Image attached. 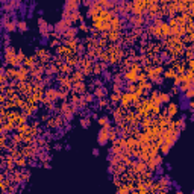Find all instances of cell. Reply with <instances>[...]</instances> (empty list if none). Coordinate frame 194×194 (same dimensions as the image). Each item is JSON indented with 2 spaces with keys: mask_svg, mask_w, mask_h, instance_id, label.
Returning <instances> with one entry per match:
<instances>
[{
  "mask_svg": "<svg viewBox=\"0 0 194 194\" xmlns=\"http://www.w3.org/2000/svg\"><path fill=\"white\" fill-rule=\"evenodd\" d=\"M112 129V126L109 124V126H106V127H102L100 130H99V134H97V143L100 144V146H106L108 143H109V130Z\"/></svg>",
  "mask_w": 194,
  "mask_h": 194,
  "instance_id": "6da1fadb",
  "label": "cell"
},
{
  "mask_svg": "<svg viewBox=\"0 0 194 194\" xmlns=\"http://www.w3.org/2000/svg\"><path fill=\"white\" fill-rule=\"evenodd\" d=\"M138 97L134 94V93H123L121 94V108H129L130 106V103H134L135 100H137Z\"/></svg>",
  "mask_w": 194,
  "mask_h": 194,
  "instance_id": "7a4b0ae2",
  "label": "cell"
},
{
  "mask_svg": "<svg viewBox=\"0 0 194 194\" xmlns=\"http://www.w3.org/2000/svg\"><path fill=\"white\" fill-rule=\"evenodd\" d=\"M80 2L78 0H67L65 3H64V8H62V12H75V11H79V8H80Z\"/></svg>",
  "mask_w": 194,
  "mask_h": 194,
  "instance_id": "3957f363",
  "label": "cell"
},
{
  "mask_svg": "<svg viewBox=\"0 0 194 194\" xmlns=\"http://www.w3.org/2000/svg\"><path fill=\"white\" fill-rule=\"evenodd\" d=\"M53 27H55V32H56V34L64 35V34H65V32L71 27V24H70L68 21H65V20H59V21H58Z\"/></svg>",
  "mask_w": 194,
  "mask_h": 194,
  "instance_id": "277c9868",
  "label": "cell"
},
{
  "mask_svg": "<svg viewBox=\"0 0 194 194\" xmlns=\"http://www.w3.org/2000/svg\"><path fill=\"white\" fill-rule=\"evenodd\" d=\"M129 23L132 24V26H135V27H141L144 23H146V18L144 17H141V15H129Z\"/></svg>",
  "mask_w": 194,
  "mask_h": 194,
  "instance_id": "5b68a950",
  "label": "cell"
},
{
  "mask_svg": "<svg viewBox=\"0 0 194 194\" xmlns=\"http://www.w3.org/2000/svg\"><path fill=\"white\" fill-rule=\"evenodd\" d=\"M17 24H18L17 17H15V15H11V20H9L6 24H3V27H5L6 32H14V31H18V29H17Z\"/></svg>",
  "mask_w": 194,
  "mask_h": 194,
  "instance_id": "8992f818",
  "label": "cell"
},
{
  "mask_svg": "<svg viewBox=\"0 0 194 194\" xmlns=\"http://www.w3.org/2000/svg\"><path fill=\"white\" fill-rule=\"evenodd\" d=\"M179 112V106H178V103H173V102H170L168 105H167V109H165V115L168 117V118H173V117L176 115Z\"/></svg>",
  "mask_w": 194,
  "mask_h": 194,
  "instance_id": "52a82bcc",
  "label": "cell"
},
{
  "mask_svg": "<svg viewBox=\"0 0 194 194\" xmlns=\"http://www.w3.org/2000/svg\"><path fill=\"white\" fill-rule=\"evenodd\" d=\"M138 71H135V70H129V71H126L124 73V79L129 82V83H135V82H138Z\"/></svg>",
  "mask_w": 194,
  "mask_h": 194,
  "instance_id": "ba28073f",
  "label": "cell"
},
{
  "mask_svg": "<svg viewBox=\"0 0 194 194\" xmlns=\"http://www.w3.org/2000/svg\"><path fill=\"white\" fill-rule=\"evenodd\" d=\"M29 71H31V70L26 68L24 65L20 67V68H18V73H17V80H18V82H24V80L27 79V76H29Z\"/></svg>",
  "mask_w": 194,
  "mask_h": 194,
  "instance_id": "9c48e42d",
  "label": "cell"
},
{
  "mask_svg": "<svg viewBox=\"0 0 194 194\" xmlns=\"http://www.w3.org/2000/svg\"><path fill=\"white\" fill-rule=\"evenodd\" d=\"M106 96H108V90H106V86H99V88H96V91H94V97H97V99H106Z\"/></svg>",
  "mask_w": 194,
  "mask_h": 194,
  "instance_id": "30bf717a",
  "label": "cell"
},
{
  "mask_svg": "<svg viewBox=\"0 0 194 194\" xmlns=\"http://www.w3.org/2000/svg\"><path fill=\"white\" fill-rule=\"evenodd\" d=\"M78 32H79V27H75V26H71L65 34H64V38L65 39H75L76 38V35H78Z\"/></svg>",
  "mask_w": 194,
  "mask_h": 194,
  "instance_id": "8fae6325",
  "label": "cell"
},
{
  "mask_svg": "<svg viewBox=\"0 0 194 194\" xmlns=\"http://www.w3.org/2000/svg\"><path fill=\"white\" fill-rule=\"evenodd\" d=\"M178 76V71H176V68H168V70H165L164 71V75H162V78L164 79H174Z\"/></svg>",
  "mask_w": 194,
  "mask_h": 194,
  "instance_id": "7c38bea8",
  "label": "cell"
},
{
  "mask_svg": "<svg viewBox=\"0 0 194 194\" xmlns=\"http://www.w3.org/2000/svg\"><path fill=\"white\" fill-rule=\"evenodd\" d=\"M17 29H18V32H26V31H29V26H27V21H26L24 18H21V20H18V24H17Z\"/></svg>",
  "mask_w": 194,
  "mask_h": 194,
  "instance_id": "4fadbf2b",
  "label": "cell"
},
{
  "mask_svg": "<svg viewBox=\"0 0 194 194\" xmlns=\"http://www.w3.org/2000/svg\"><path fill=\"white\" fill-rule=\"evenodd\" d=\"M137 191H138L140 194H149V193H150V188H149L144 182H140V184H138V187H137Z\"/></svg>",
  "mask_w": 194,
  "mask_h": 194,
  "instance_id": "5bb4252c",
  "label": "cell"
},
{
  "mask_svg": "<svg viewBox=\"0 0 194 194\" xmlns=\"http://www.w3.org/2000/svg\"><path fill=\"white\" fill-rule=\"evenodd\" d=\"M73 91L75 93H83V91H86V86L83 82H76V83H73Z\"/></svg>",
  "mask_w": 194,
  "mask_h": 194,
  "instance_id": "9a60e30c",
  "label": "cell"
},
{
  "mask_svg": "<svg viewBox=\"0 0 194 194\" xmlns=\"http://www.w3.org/2000/svg\"><path fill=\"white\" fill-rule=\"evenodd\" d=\"M105 38H108L109 41H117L120 38V32H115V31H109L105 34Z\"/></svg>",
  "mask_w": 194,
  "mask_h": 194,
  "instance_id": "2e32d148",
  "label": "cell"
},
{
  "mask_svg": "<svg viewBox=\"0 0 194 194\" xmlns=\"http://www.w3.org/2000/svg\"><path fill=\"white\" fill-rule=\"evenodd\" d=\"M97 123H99L102 127H106V126H109V124H111V123H109V117H108V115L99 117V118H97Z\"/></svg>",
  "mask_w": 194,
  "mask_h": 194,
  "instance_id": "e0dca14e",
  "label": "cell"
},
{
  "mask_svg": "<svg viewBox=\"0 0 194 194\" xmlns=\"http://www.w3.org/2000/svg\"><path fill=\"white\" fill-rule=\"evenodd\" d=\"M159 99H161V103H170V99H171V94L170 93H159Z\"/></svg>",
  "mask_w": 194,
  "mask_h": 194,
  "instance_id": "ac0fdd59",
  "label": "cell"
},
{
  "mask_svg": "<svg viewBox=\"0 0 194 194\" xmlns=\"http://www.w3.org/2000/svg\"><path fill=\"white\" fill-rule=\"evenodd\" d=\"M71 82L73 83H76V82H82V79H83V73L82 71H75L73 75H71Z\"/></svg>",
  "mask_w": 194,
  "mask_h": 194,
  "instance_id": "d6986e66",
  "label": "cell"
},
{
  "mask_svg": "<svg viewBox=\"0 0 194 194\" xmlns=\"http://www.w3.org/2000/svg\"><path fill=\"white\" fill-rule=\"evenodd\" d=\"M17 73H18V68H14V67H9L8 70H6V76L8 78H14V79H17Z\"/></svg>",
  "mask_w": 194,
  "mask_h": 194,
  "instance_id": "ffe728a7",
  "label": "cell"
},
{
  "mask_svg": "<svg viewBox=\"0 0 194 194\" xmlns=\"http://www.w3.org/2000/svg\"><path fill=\"white\" fill-rule=\"evenodd\" d=\"M103 68H105L103 64H94V67H93V73H94V75H102Z\"/></svg>",
  "mask_w": 194,
  "mask_h": 194,
  "instance_id": "44dd1931",
  "label": "cell"
},
{
  "mask_svg": "<svg viewBox=\"0 0 194 194\" xmlns=\"http://www.w3.org/2000/svg\"><path fill=\"white\" fill-rule=\"evenodd\" d=\"M91 124V117H82L80 118V126L82 127H90Z\"/></svg>",
  "mask_w": 194,
  "mask_h": 194,
  "instance_id": "7402d4cb",
  "label": "cell"
},
{
  "mask_svg": "<svg viewBox=\"0 0 194 194\" xmlns=\"http://www.w3.org/2000/svg\"><path fill=\"white\" fill-rule=\"evenodd\" d=\"M109 97H111L109 100H111L112 103H118V102H121V94H120V93H112Z\"/></svg>",
  "mask_w": 194,
  "mask_h": 194,
  "instance_id": "603a6c76",
  "label": "cell"
},
{
  "mask_svg": "<svg viewBox=\"0 0 194 194\" xmlns=\"http://www.w3.org/2000/svg\"><path fill=\"white\" fill-rule=\"evenodd\" d=\"M130 191L127 190V187H126V184H121V185H118V188H117V194H129Z\"/></svg>",
  "mask_w": 194,
  "mask_h": 194,
  "instance_id": "cb8c5ba5",
  "label": "cell"
},
{
  "mask_svg": "<svg viewBox=\"0 0 194 194\" xmlns=\"http://www.w3.org/2000/svg\"><path fill=\"white\" fill-rule=\"evenodd\" d=\"M184 96H185L187 100H194V86L193 88H190L187 93H184Z\"/></svg>",
  "mask_w": 194,
  "mask_h": 194,
  "instance_id": "d4e9b609",
  "label": "cell"
},
{
  "mask_svg": "<svg viewBox=\"0 0 194 194\" xmlns=\"http://www.w3.org/2000/svg\"><path fill=\"white\" fill-rule=\"evenodd\" d=\"M47 75H55V73H58L59 71V68L56 67V65H47Z\"/></svg>",
  "mask_w": 194,
  "mask_h": 194,
  "instance_id": "484cf974",
  "label": "cell"
},
{
  "mask_svg": "<svg viewBox=\"0 0 194 194\" xmlns=\"http://www.w3.org/2000/svg\"><path fill=\"white\" fill-rule=\"evenodd\" d=\"M159 149H161V152H162V155H167V153L170 152V149H171V147H170L168 144H165V143H162V144L159 146Z\"/></svg>",
  "mask_w": 194,
  "mask_h": 194,
  "instance_id": "4316f807",
  "label": "cell"
},
{
  "mask_svg": "<svg viewBox=\"0 0 194 194\" xmlns=\"http://www.w3.org/2000/svg\"><path fill=\"white\" fill-rule=\"evenodd\" d=\"M153 161L156 162V165H162V162H164V156L156 155V156H153Z\"/></svg>",
  "mask_w": 194,
  "mask_h": 194,
  "instance_id": "83f0119b",
  "label": "cell"
},
{
  "mask_svg": "<svg viewBox=\"0 0 194 194\" xmlns=\"http://www.w3.org/2000/svg\"><path fill=\"white\" fill-rule=\"evenodd\" d=\"M46 26H49V23L42 18V17H39L38 18V29H41V27H46Z\"/></svg>",
  "mask_w": 194,
  "mask_h": 194,
  "instance_id": "f1b7e54d",
  "label": "cell"
},
{
  "mask_svg": "<svg viewBox=\"0 0 194 194\" xmlns=\"http://www.w3.org/2000/svg\"><path fill=\"white\" fill-rule=\"evenodd\" d=\"M79 31H82V32H88V31H90V29H88V26L85 24V21H83V20L80 21V26H79Z\"/></svg>",
  "mask_w": 194,
  "mask_h": 194,
  "instance_id": "f546056e",
  "label": "cell"
},
{
  "mask_svg": "<svg viewBox=\"0 0 194 194\" xmlns=\"http://www.w3.org/2000/svg\"><path fill=\"white\" fill-rule=\"evenodd\" d=\"M15 164L20 165V167H24V165H26V159H24V158H18V159L15 161Z\"/></svg>",
  "mask_w": 194,
  "mask_h": 194,
  "instance_id": "4dcf8cb0",
  "label": "cell"
},
{
  "mask_svg": "<svg viewBox=\"0 0 194 194\" xmlns=\"http://www.w3.org/2000/svg\"><path fill=\"white\" fill-rule=\"evenodd\" d=\"M47 42H49V38H47V37H42V38L39 39V44H41V46H44V44H47Z\"/></svg>",
  "mask_w": 194,
  "mask_h": 194,
  "instance_id": "1f68e13d",
  "label": "cell"
},
{
  "mask_svg": "<svg viewBox=\"0 0 194 194\" xmlns=\"http://www.w3.org/2000/svg\"><path fill=\"white\" fill-rule=\"evenodd\" d=\"M155 171H156V173H159V174H164V168H162L161 165H158V168H156Z\"/></svg>",
  "mask_w": 194,
  "mask_h": 194,
  "instance_id": "d6a6232c",
  "label": "cell"
},
{
  "mask_svg": "<svg viewBox=\"0 0 194 194\" xmlns=\"http://www.w3.org/2000/svg\"><path fill=\"white\" fill-rule=\"evenodd\" d=\"M59 44V41L58 39H53V41H50V47H55V46H58Z\"/></svg>",
  "mask_w": 194,
  "mask_h": 194,
  "instance_id": "836d02e7",
  "label": "cell"
},
{
  "mask_svg": "<svg viewBox=\"0 0 194 194\" xmlns=\"http://www.w3.org/2000/svg\"><path fill=\"white\" fill-rule=\"evenodd\" d=\"M191 112H194V100H190V108H188Z\"/></svg>",
  "mask_w": 194,
  "mask_h": 194,
  "instance_id": "e575fe53",
  "label": "cell"
},
{
  "mask_svg": "<svg viewBox=\"0 0 194 194\" xmlns=\"http://www.w3.org/2000/svg\"><path fill=\"white\" fill-rule=\"evenodd\" d=\"M93 155L99 156V155H100V150H99V149H93Z\"/></svg>",
  "mask_w": 194,
  "mask_h": 194,
  "instance_id": "d590c367",
  "label": "cell"
},
{
  "mask_svg": "<svg viewBox=\"0 0 194 194\" xmlns=\"http://www.w3.org/2000/svg\"><path fill=\"white\" fill-rule=\"evenodd\" d=\"M187 56H188V58L193 56V50H188V52H187Z\"/></svg>",
  "mask_w": 194,
  "mask_h": 194,
  "instance_id": "8d00e7d4",
  "label": "cell"
},
{
  "mask_svg": "<svg viewBox=\"0 0 194 194\" xmlns=\"http://www.w3.org/2000/svg\"><path fill=\"white\" fill-rule=\"evenodd\" d=\"M174 194H185V193H184V191H181V190H176V193H174Z\"/></svg>",
  "mask_w": 194,
  "mask_h": 194,
  "instance_id": "74e56055",
  "label": "cell"
},
{
  "mask_svg": "<svg viewBox=\"0 0 194 194\" xmlns=\"http://www.w3.org/2000/svg\"><path fill=\"white\" fill-rule=\"evenodd\" d=\"M129 194H140V193H138L137 190H134V191H130V193H129Z\"/></svg>",
  "mask_w": 194,
  "mask_h": 194,
  "instance_id": "f35d334b",
  "label": "cell"
},
{
  "mask_svg": "<svg viewBox=\"0 0 194 194\" xmlns=\"http://www.w3.org/2000/svg\"><path fill=\"white\" fill-rule=\"evenodd\" d=\"M158 194H168V193H167V191H159Z\"/></svg>",
  "mask_w": 194,
  "mask_h": 194,
  "instance_id": "ab89813d",
  "label": "cell"
},
{
  "mask_svg": "<svg viewBox=\"0 0 194 194\" xmlns=\"http://www.w3.org/2000/svg\"><path fill=\"white\" fill-rule=\"evenodd\" d=\"M191 121H194V112L191 114Z\"/></svg>",
  "mask_w": 194,
  "mask_h": 194,
  "instance_id": "60d3db41",
  "label": "cell"
},
{
  "mask_svg": "<svg viewBox=\"0 0 194 194\" xmlns=\"http://www.w3.org/2000/svg\"><path fill=\"white\" fill-rule=\"evenodd\" d=\"M149 194H158V193H153V191H150V193H149Z\"/></svg>",
  "mask_w": 194,
  "mask_h": 194,
  "instance_id": "b9f144b4",
  "label": "cell"
}]
</instances>
